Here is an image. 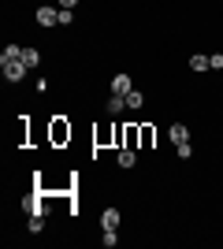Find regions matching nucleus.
Here are the masks:
<instances>
[{
    "label": "nucleus",
    "instance_id": "4468645a",
    "mask_svg": "<svg viewBox=\"0 0 223 249\" xmlns=\"http://www.w3.org/2000/svg\"><path fill=\"white\" fill-rule=\"evenodd\" d=\"M153 138H156L153 126H141V149H153Z\"/></svg>",
    "mask_w": 223,
    "mask_h": 249
},
{
    "label": "nucleus",
    "instance_id": "39448f33",
    "mask_svg": "<svg viewBox=\"0 0 223 249\" xmlns=\"http://www.w3.org/2000/svg\"><path fill=\"white\" fill-rule=\"evenodd\" d=\"M116 160H119V167H127V171H130V167L138 164V153H134V149H130V145H119Z\"/></svg>",
    "mask_w": 223,
    "mask_h": 249
},
{
    "label": "nucleus",
    "instance_id": "f8f14e48",
    "mask_svg": "<svg viewBox=\"0 0 223 249\" xmlns=\"http://www.w3.org/2000/svg\"><path fill=\"white\" fill-rule=\"evenodd\" d=\"M141 104H145V97H141V89H130V93H127V108H134V112H138Z\"/></svg>",
    "mask_w": 223,
    "mask_h": 249
},
{
    "label": "nucleus",
    "instance_id": "f257e3e1",
    "mask_svg": "<svg viewBox=\"0 0 223 249\" xmlns=\"http://www.w3.org/2000/svg\"><path fill=\"white\" fill-rule=\"evenodd\" d=\"M0 67H4V78H8L11 86H19L22 78H26V71H30V67H26L22 60H4Z\"/></svg>",
    "mask_w": 223,
    "mask_h": 249
},
{
    "label": "nucleus",
    "instance_id": "6ab92c4d",
    "mask_svg": "<svg viewBox=\"0 0 223 249\" xmlns=\"http://www.w3.org/2000/svg\"><path fill=\"white\" fill-rule=\"evenodd\" d=\"M56 4H60V8H71V11H74V4H78V0H56Z\"/></svg>",
    "mask_w": 223,
    "mask_h": 249
},
{
    "label": "nucleus",
    "instance_id": "a211bd4d",
    "mask_svg": "<svg viewBox=\"0 0 223 249\" xmlns=\"http://www.w3.org/2000/svg\"><path fill=\"white\" fill-rule=\"evenodd\" d=\"M175 153H179V160H190L193 149H190V142H186V145H175Z\"/></svg>",
    "mask_w": 223,
    "mask_h": 249
},
{
    "label": "nucleus",
    "instance_id": "0eeeda50",
    "mask_svg": "<svg viewBox=\"0 0 223 249\" xmlns=\"http://www.w3.org/2000/svg\"><path fill=\"white\" fill-rule=\"evenodd\" d=\"M130 89H134V82H130V74H116V78H112V93H123V97H127Z\"/></svg>",
    "mask_w": 223,
    "mask_h": 249
},
{
    "label": "nucleus",
    "instance_id": "423d86ee",
    "mask_svg": "<svg viewBox=\"0 0 223 249\" xmlns=\"http://www.w3.org/2000/svg\"><path fill=\"white\" fill-rule=\"evenodd\" d=\"M104 108H108V115H123V108H127V97L123 93H112L104 101Z\"/></svg>",
    "mask_w": 223,
    "mask_h": 249
},
{
    "label": "nucleus",
    "instance_id": "dca6fc26",
    "mask_svg": "<svg viewBox=\"0 0 223 249\" xmlns=\"http://www.w3.org/2000/svg\"><path fill=\"white\" fill-rule=\"evenodd\" d=\"M74 22V11L71 8H60V26H71Z\"/></svg>",
    "mask_w": 223,
    "mask_h": 249
},
{
    "label": "nucleus",
    "instance_id": "6e6552de",
    "mask_svg": "<svg viewBox=\"0 0 223 249\" xmlns=\"http://www.w3.org/2000/svg\"><path fill=\"white\" fill-rule=\"evenodd\" d=\"M67 138H71V126H67L64 119H56V123H52V142H56V145H64Z\"/></svg>",
    "mask_w": 223,
    "mask_h": 249
},
{
    "label": "nucleus",
    "instance_id": "1a4fd4ad",
    "mask_svg": "<svg viewBox=\"0 0 223 249\" xmlns=\"http://www.w3.org/2000/svg\"><path fill=\"white\" fill-rule=\"evenodd\" d=\"M4 60H22V45H15V41L4 45V52H0V63H4Z\"/></svg>",
    "mask_w": 223,
    "mask_h": 249
},
{
    "label": "nucleus",
    "instance_id": "20e7f679",
    "mask_svg": "<svg viewBox=\"0 0 223 249\" xmlns=\"http://www.w3.org/2000/svg\"><path fill=\"white\" fill-rule=\"evenodd\" d=\"M119 219H123V212H119V208H104V212H101V231H116Z\"/></svg>",
    "mask_w": 223,
    "mask_h": 249
},
{
    "label": "nucleus",
    "instance_id": "2eb2a0df",
    "mask_svg": "<svg viewBox=\"0 0 223 249\" xmlns=\"http://www.w3.org/2000/svg\"><path fill=\"white\" fill-rule=\"evenodd\" d=\"M101 242H104V246L112 249V246H116V242H119V234H116V231H101Z\"/></svg>",
    "mask_w": 223,
    "mask_h": 249
},
{
    "label": "nucleus",
    "instance_id": "7ed1b4c3",
    "mask_svg": "<svg viewBox=\"0 0 223 249\" xmlns=\"http://www.w3.org/2000/svg\"><path fill=\"white\" fill-rule=\"evenodd\" d=\"M168 138H171V145H186V142H190L186 123H171V126H168Z\"/></svg>",
    "mask_w": 223,
    "mask_h": 249
},
{
    "label": "nucleus",
    "instance_id": "f3484780",
    "mask_svg": "<svg viewBox=\"0 0 223 249\" xmlns=\"http://www.w3.org/2000/svg\"><path fill=\"white\" fill-rule=\"evenodd\" d=\"M208 67H212V71H223V52H216V56H208Z\"/></svg>",
    "mask_w": 223,
    "mask_h": 249
},
{
    "label": "nucleus",
    "instance_id": "9b49d317",
    "mask_svg": "<svg viewBox=\"0 0 223 249\" xmlns=\"http://www.w3.org/2000/svg\"><path fill=\"white\" fill-rule=\"evenodd\" d=\"M190 71H212V67H208V56H201V52L190 56Z\"/></svg>",
    "mask_w": 223,
    "mask_h": 249
},
{
    "label": "nucleus",
    "instance_id": "ddd939ff",
    "mask_svg": "<svg viewBox=\"0 0 223 249\" xmlns=\"http://www.w3.org/2000/svg\"><path fill=\"white\" fill-rule=\"evenodd\" d=\"M41 231H45V216L34 212V216H30V234H41Z\"/></svg>",
    "mask_w": 223,
    "mask_h": 249
},
{
    "label": "nucleus",
    "instance_id": "9d476101",
    "mask_svg": "<svg viewBox=\"0 0 223 249\" xmlns=\"http://www.w3.org/2000/svg\"><path fill=\"white\" fill-rule=\"evenodd\" d=\"M22 63H26L30 71H37V63H41V52H37V49H22Z\"/></svg>",
    "mask_w": 223,
    "mask_h": 249
},
{
    "label": "nucleus",
    "instance_id": "f03ea898",
    "mask_svg": "<svg viewBox=\"0 0 223 249\" xmlns=\"http://www.w3.org/2000/svg\"><path fill=\"white\" fill-rule=\"evenodd\" d=\"M34 19H37V26H60V8H52V4H41V8L34 11Z\"/></svg>",
    "mask_w": 223,
    "mask_h": 249
}]
</instances>
